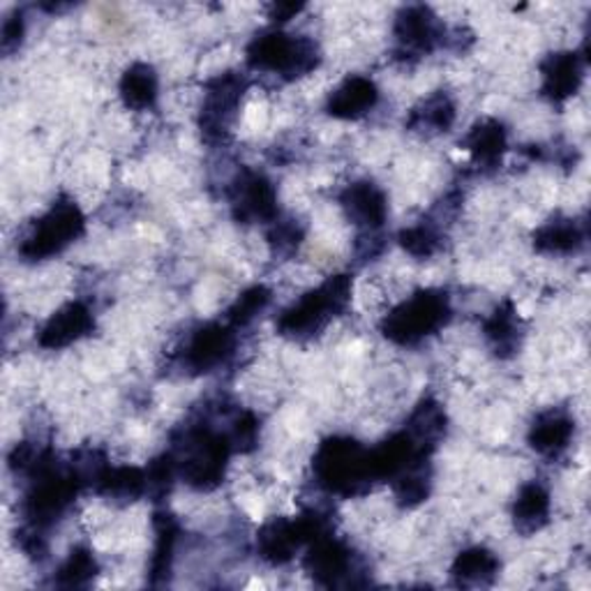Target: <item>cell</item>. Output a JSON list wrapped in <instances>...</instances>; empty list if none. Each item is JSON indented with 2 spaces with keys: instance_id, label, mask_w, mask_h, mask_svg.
Here are the masks:
<instances>
[{
  "instance_id": "cell-1",
  "label": "cell",
  "mask_w": 591,
  "mask_h": 591,
  "mask_svg": "<svg viewBox=\"0 0 591 591\" xmlns=\"http://www.w3.org/2000/svg\"><path fill=\"white\" fill-rule=\"evenodd\" d=\"M317 481L337 495H356L370 486L373 465L370 450L347 437H333L324 441L315 456Z\"/></svg>"
},
{
  "instance_id": "cell-2",
  "label": "cell",
  "mask_w": 591,
  "mask_h": 591,
  "mask_svg": "<svg viewBox=\"0 0 591 591\" xmlns=\"http://www.w3.org/2000/svg\"><path fill=\"white\" fill-rule=\"evenodd\" d=\"M351 300V277L335 275L309 294H305L298 303H294L287 313L279 317L277 328L289 337H313L319 333L333 317L345 313Z\"/></svg>"
},
{
  "instance_id": "cell-3",
  "label": "cell",
  "mask_w": 591,
  "mask_h": 591,
  "mask_svg": "<svg viewBox=\"0 0 591 591\" xmlns=\"http://www.w3.org/2000/svg\"><path fill=\"white\" fill-rule=\"evenodd\" d=\"M450 315L448 298L441 292H418L386 315L381 330L390 343L411 347L437 333Z\"/></svg>"
},
{
  "instance_id": "cell-4",
  "label": "cell",
  "mask_w": 591,
  "mask_h": 591,
  "mask_svg": "<svg viewBox=\"0 0 591 591\" xmlns=\"http://www.w3.org/2000/svg\"><path fill=\"white\" fill-rule=\"evenodd\" d=\"M317 47L305 38L271 31L252 40L247 49V63L255 70L279 72L285 77H300L317 68Z\"/></svg>"
},
{
  "instance_id": "cell-5",
  "label": "cell",
  "mask_w": 591,
  "mask_h": 591,
  "mask_svg": "<svg viewBox=\"0 0 591 591\" xmlns=\"http://www.w3.org/2000/svg\"><path fill=\"white\" fill-rule=\"evenodd\" d=\"M232 450V439L208 430L190 432L183 444V456L176 462L185 481L196 490H213L224 478Z\"/></svg>"
},
{
  "instance_id": "cell-6",
  "label": "cell",
  "mask_w": 591,
  "mask_h": 591,
  "mask_svg": "<svg viewBox=\"0 0 591 591\" xmlns=\"http://www.w3.org/2000/svg\"><path fill=\"white\" fill-rule=\"evenodd\" d=\"M83 232V215L77 204L59 202L53 204L47 215H42L31 234H28L19 247L21 257L40 262L63 252L72 241H77Z\"/></svg>"
},
{
  "instance_id": "cell-7",
  "label": "cell",
  "mask_w": 591,
  "mask_h": 591,
  "mask_svg": "<svg viewBox=\"0 0 591 591\" xmlns=\"http://www.w3.org/2000/svg\"><path fill=\"white\" fill-rule=\"evenodd\" d=\"M243 93L245 81L238 74H222L208 83L202 109V130L208 139H222L230 132Z\"/></svg>"
},
{
  "instance_id": "cell-8",
  "label": "cell",
  "mask_w": 591,
  "mask_h": 591,
  "mask_svg": "<svg viewBox=\"0 0 591 591\" xmlns=\"http://www.w3.org/2000/svg\"><path fill=\"white\" fill-rule=\"evenodd\" d=\"M234 351V328L230 324H206L196 330L185 349V365L194 373H208Z\"/></svg>"
},
{
  "instance_id": "cell-9",
  "label": "cell",
  "mask_w": 591,
  "mask_h": 591,
  "mask_svg": "<svg viewBox=\"0 0 591 591\" xmlns=\"http://www.w3.org/2000/svg\"><path fill=\"white\" fill-rule=\"evenodd\" d=\"M232 206L243 222H271L277 215V196L262 174H243L232 190Z\"/></svg>"
},
{
  "instance_id": "cell-10",
  "label": "cell",
  "mask_w": 591,
  "mask_h": 591,
  "mask_svg": "<svg viewBox=\"0 0 591 591\" xmlns=\"http://www.w3.org/2000/svg\"><path fill=\"white\" fill-rule=\"evenodd\" d=\"M93 328V315L83 303H68L40 330V345L44 349H63L81 340Z\"/></svg>"
},
{
  "instance_id": "cell-11",
  "label": "cell",
  "mask_w": 591,
  "mask_h": 591,
  "mask_svg": "<svg viewBox=\"0 0 591 591\" xmlns=\"http://www.w3.org/2000/svg\"><path fill=\"white\" fill-rule=\"evenodd\" d=\"M396 40L405 53L432 51L439 40L437 17L424 6L405 8L396 21Z\"/></svg>"
},
{
  "instance_id": "cell-12",
  "label": "cell",
  "mask_w": 591,
  "mask_h": 591,
  "mask_svg": "<svg viewBox=\"0 0 591 591\" xmlns=\"http://www.w3.org/2000/svg\"><path fill=\"white\" fill-rule=\"evenodd\" d=\"M340 204H343L345 213L349 215V220L368 232L379 230L386 220V213H388L384 192L375 183H368V181L349 185L343 192Z\"/></svg>"
},
{
  "instance_id": "cell-13",
  "label": "cell",
  "mask_w": 591,
  "mask_h": 591,
  "mask_svg": "<svg viewBox=\"0 0 591 591\" xmlns=\"http://www.w3.org/2000/svg\"><path fill=\"white\" fill-rule=\"evenodd\" d=\"M379 100L377 86L365 77H349L345 83L335 89L328 100V114L335 119H360L375 109Z\"/></svg>"
},
{
  "instance_id": "cell-14",
  "label": "cell",
  "mask_w": 591,
  "mask_h": 591,
  "mask_svg": "<svg viewBox=\"0 0 591 591\" xmlns=\"http://www.w3.org/2000/svg\"><path fill=\"white\" fill-rule=\"evenodd\" d=\"M307 569L317 580L335 584L337 580L351 573V552L340 541H333L326 533H322L319 539L313 541V548H309Z\"/></svg>"
},
{
  "instance_id": "cell-15",
  "label": "cell",
  "mask_w": 591,
  "mask_h": 591,
  "mask_svg": "<svg viewBox=\"0 0 591 591\" xmlns=\"http://www.w3.org/2000/svg\"><path fill=\"white\" fill-rule=\"evenodd\" d=\"M582 81L580 59L571 51L552 53L543 63V91L552 100H567L578 93Z\"/></svg>"
},
{
  "instance_id": "cell-16",
  "label": "cell",
  "mask_w": 591,
  "mask_h": 591,
  "mask_svg": "<svg viewBox=\"0 0 591 591\" xmlns=\"http://www.w3.org/2000/svg\"><path fill=\"white\" fill-rule=\"evenodd\" d=\"M573 437V420L561 411H546L533 420L529 441L541 456H559Z\"/></svg>"
},
{
  "instance_id": "cell-17",
  "label": "cell",
  "mask_w": 591,
  "mask_h": 591,
  "mask_svg": "<svg viewBox=\"0 0 591 591\" xmlns=\"http://www.w3.org/2000/svg\"><path fill=\"white\" fill-rule=\"evenodd\" d=\"M93 483H95L98 492L104 497L132 501L149 490V476L144 471L134 469V467H109V465H104L98 471V476L93 478Z\"/></svg>"
},
{
  "instance_id": "cell-18",
  "label": "cell",
  "mask_w": 591,
  "mask_h": 591,
  "mask_svg": "<svg viewBox=\"0 0 591 591\" xmlns=\"http://www.w3.org/2000/svg\"><path fill=\"white\" fill-rule=\"evenodd\" d=\"M550 516V495L541 483H529L520 490L513 518L520 531L531 533L546 524Z\"/></svg>"
},
{
  "instance_id": "cell-19",
  "label": "cell",
  "mask_w": 591,
  "mask_h": 591,
  "mask_svg": "<svg viewBox=\"0 0 591 591\" xmlns=\"http://www.w3.org/2000/svg\"><path fill=\"white\" fill-rule=\"evenodd\" d=\"M121 98L130 109L144 111L157 100V74L153 68L136 63L121 79Z\"/></svg>"
},
{
  "instance_id": "cell-20",
  "label": "cell",
  "mask_w": 591,
  "mask_h": 591,
  "mask_svg": "<svg viewBox=\"0 0 591 591\" xmlns=\"http://www.w3.org/2000/svg\"><path fill=\"white\" fill-rule=\"evenodd\" d=\"M465 146L478 164L495 166L501 160V153L506 151V130L497 121L478 123L469 132Z\"/></svg>"
},
{
  "instance_id": "cell-21",
  "label": "cell",
  "mask_w": 591,
  "mask_h": 591,
  "mask_svg": "<svg viewBox=\"0 0 591 591\" xmlns=\"http://www.w3.org/2000/svg\"><path fill=\"white\" fill-rule=\"evenodd\" d=\"M499 571V561L497 557L490 552V550H483V548H471L467 552H462L456 564H454V578L465 584V587H471V584H486L490 582Z\"/></svg>"
},
{
  "instance_id": "cell-22",
  "label": "cell",
  "mask_w": 591,
  "mask_h": 591,
  "mask_svg": "<svg viewBox=\"0 0 591 591\" xmlns=\"http://www.w3.org/2000/svg\"><path fill=\"white\" fill-rule=\"evenodd\" d=\"M446 428V416L441 411V407L435 400H426L416 407V411L409 418V426H407V435L420 446V448H428L432 446Z\"/></svg>"
},
{
  "instance_id": "cell-23",
  "label": "cell",
  "mask_w": 591,
  "mask_h": 591,
  "mask_svg": "<svg viewBox=\"0 0 591 591\" xmlns=\"http://www.w3.org/2000/svg\"><path fill=\"white\" fill-rule=\"evenodd\" d=\"M537 247L541 252H550V255H564V252H573L582 243V234L573 220H552L537 232L533 236Z\"/></svg>"
},
{
  "instance_id": "cell-24",
  "label": "cell",
  "mask_w": 591,
  "mask_h": 591,
  "mask_svg": "<svg viewBox=\"0 0 591 591\" xmlns=\"http://www.w3.org/2000/svg\"><path fill=\"white\" fill-rule=\"evenodd\" d=\"M456 121V106L446 95H432L420 104L414 114L409 125L424 132H446Z\"/></svg>"
},
{
  "instance_id": "cell-25",
  "label": "cell",
  "mask_w": 591,
  "mask_h": 591,
  "mask_svg": "<svg viewBox=\"0 0 591 591\" xmlns=\"http://www.w3.org/2000/svg\"><path fill=\"white\" fill-rule=\"evenodd\" d=\"M518 315L511 303H503L495 309V315L486 322V337L497 351H513L518 345Z\"/></svg>"
},
{
  "instance_id": "cell-26",
  "label": "cell",
  "mask_w": 591,
  "mask_h": 591,
  "mask_svg": "<svg viewBox=\"0 0 591 591\" xmlns=\"http://www.w3.org/2000/svg\"><path fill=\"white\" fill-rule=\"evenodd\" d=\"M271 300V294L268 289L264 287H252L247 289L245 294H241L236 298V303L230 307L227 313V324L232 328H238V326H247L252 319H255L259 313H264V307L268 305Z\"/></svg>"
},
{
  "instance_id": "cell-27",
  "label": "cell",
  "mask_w": 591,
  "mask_h": 591,
  "mask_svg": "<svg viewBox=\"0 0 591 591\" xmlns=\"http://www.w3.org/2000/svg\"><path fill=\"white\" fill-rule=\"evenodd\" d=\"M400 243L411 257H432L439 247V236L430 224H416L400 234Z\"/></svg>"
},
{
  "instance_id": "cell-28",
  "label": "cell",
  "mask_w": 591,
  "mask_h": 591,
  "mask_svg": "<svg viewBox=\"0 0 591 591\" xmlns=\"http://www.w3.org/2000/svg\"><path fill=\"white\" fill-rule=\"evenodd\" d=\"M95 571L98 567H95L93 554L86 550H74L61 569V582L68 587L86 584L95 575Z\"/></svg>"
},
{
  "instance_id": "cell-29",
  "label": "cell",
  "mask_w": 591,
  "mask_h": 591,
  "mask_svg": "<svg viewBox=\"0 0 591 591\" xmlns=\"http://www.w3.org/2000/svg\"><path fill=\"white\" fill-rule=\"evenodd\" d=\"M23 38V19L21 14H10L3 21V33H0V44H3L6 53H12Z\"/></svg>"
},
{
  "instance_id": "cell-30",
  "label": "cell",
  "mask_w": 591,
  "mask_h": 591,
  "mask_svg": "<svg viewBox=\"0 0 591 591\" xmlns=\"http://www.w3.org/2000/svg\"><path fill=\"white\" fill-rule=\"evenodd\" d=\"M303 10V6H294V3H277L271 8V19L275 21H289L294 14H298Z\"/></svg>"
}]
</instances>
